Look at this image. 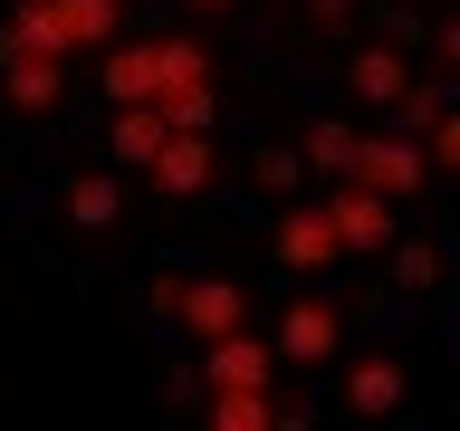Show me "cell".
Wrapping results in <instances>:
<instances>
[{
    "mask_svg": "<svg viewBox=\"0 0 460 431\" xmlns=\"http://www.w3.org/2000/svg\"><path fill=\"white\" fill-rule=\"evenodd\" d=\"M269 365H279V345L269 336H221V345H201V383H269Z\"/></svg>",
    "mask_w": 460,
    "mask_h": 431,
    "instance_id": "4fadbf2b",
    "label": "cell"
},
{
    "mask_svg": "<svg viewBox=\"0 0 460 431\" xmlns=\"http://www.w3.org/2000/svg\"><path fill=\"white\" fill-rule=\"evenodd\" d=\"M355 125H336V115H326V125H307V172H326V182H345V172H355Z\"/></svg>",
    "mask_w": 460,
    "mask_h": 431,
    "instance_id": "ac0fdd59",
    "label": "cell"
},
{
    "mask_svg": "<svg viewBox=\"0 0 460 431\" xmlns=\"http://www.w3.org/2000/svg\"><path fill=\"white\" fill-rule=\"evenodd\" d=\"M125 39V0H10L0 10V57L49 48V57H96Z\"/></svg>",
    "mask_w": 460,
    "mask_h": 431,
    "instance_id": "6da1fadb",
    "label": "cell"
},
{
    "mask_svg": "<svg viewBox=\"0 0 460 431\" xmlns=\"http://www.w3.org/2000/svg\"><path fill=\"white\" fill-rule=\"evenodd\" d=\"M269 345H279L288 365H336V355H345V307H326V297H288Z\"/></svg>",
    "mask_w": 460,
    "mask_h": 431,
    "instance_id": "5b68a950",
    "label": "cell"
},
{
    "mask_svg": "<svg viewBox=\"0 0 460 431\" xmlns=\"http://www.w3.org/2000/svg\"><path fill=\"white\" fill-rule=\"evenodd\" d=\"M269 259H279V268H297V278H307V268H336V259H345L336 211H326V201H288L279 230H269Z\"/></svg>",
    "mask_w": 460,
    "mask_h": 431,
    "instance_id": "277c9868",
    "label": "cell"
},
{
    "mask_svg": "<svg viewBox=\"0 0 460 431\" xmlns=\"http://www.w3.org/2000/svg\"><path fill=\"white\" fill-rule=\"evenodd\" d=\"M431 57H441V67L460 77V20H441V29H431Z\"/></svg>",
    "mask_w": 460,
    "mask_h": 431,
    "instance_id": "603a6c76",
    "label": "cell"
},
{
    "mask_svg": "<svg viewBox=\"0 0 460 431\" xmlns=\"http://www.w3.org/2000/svg\"><path fill=\"white\" fill-rule=\"evenodd\" d=\"M164 135H172V125H164V106H115V125H106V144H115V163H154V154H164Z\"/></svg>",
    "mask_w": 460,
    "mask_h": 431,
    "instance_id": "2e32d148",
    "label": "cell"
},
{
    "mask_svg": "<svg viewBox=\"0 0 460 431\" xmlns=\"http://www.w3.org/2000/svg\"><path fill=\"white\" fill-rule=\"evenodd\" d=\"M67 67H77V57L10 48V57H0V106H10V115H29V125H49V115L67 106Z\"/></svg>",
    "mask_w": 460,
    "mask_h": 431,
    "instance_id": "3957f363",
    "label": "cell"
},
{
    "mask_svg": "<svg viewBox=\"0 0 460 431\" xmlns=\"http://www.w3.org/2000/svg\"><path fill=\"white\" fill-rule=\"evenodd\" d=\"M154 192L164 201H201L211 192V135H164V154H154Z\"/></svg>",
    "mask_w": 460,
    "mask_h": 431,
    "instance_id": "7c38bea8",
    "label": "cell"
},
{
    "mask_svg": "<svg viewBox=\"0 0 460 431\" xmlns=\"http://www.w3.org/2000/svg\"><path fill=\"white\" fill-rule=\"evenodd\" d=\"M154 106H164V125H172V135H211L221 96H211V48H201L192 29L154 39Z\"/></svg>",
    "mask_w": 460,
    "mask_h": 431,
    "instance_id": "7a4b0ae2",
    "label": "cell"
},
{
    "mask_svg": "<svg viewBox=\"0 0 460 431\" xmlns=\"http://www.w3.org/2000/svg\"><path fill=\"white\" fill-rule=\"evenodd\" d=\"M96 96H106V106H154V39L96 48Z\"/></svg>",
    "mask_w": 460,
    "mask_h": 431,
    "instance_id": "8fae6325",
    "label": "cell"
},
{
    "mask_svg": "<svg viewBox=\"0 0 460 431\" xmlns=\"http://www.w3.org/2000/svg\"><path fill=\"white\" fill-rule=\"evenodd\" d=\"M345 412H365V422L402 412V365L394 355H355V365H345Z\"/></svg>",
    "mask_w": 460,
    "mask_h": 431,
    "instance_id": "5bb4252c",
    "label": "cell"
},
{
    "mask_svg": "<svg viewBox=\"0 0 460 431\" xmlns=\"http://www.w3.org/2000/svg\"><path fill=\"white\" fill-rule=\"evenodd\" d=\"M355 20V0H307V29H345Z\"/></svg>",
    "mask_w": 460,
    "mask_h": 431,
    "instance_id": "7402d4cb",
    "label": "cell"
},
{
    "mask_svg": "<svg viewBox=\"0 0 460 431\" xmlns=\"http://www.w3.org/2000/svg\"><path fill=\"white\" fill-rule=\"evenodd\" d=\"M201 422H211V431H297L307 412H297V402H279L269 383H211Z\"/></svg>",
    "mask_w": 460,
    "mask_h": 431,
    "instance_id": "ba28073f",
    "label": "cell"
},
{
    "mask_svg": "<svg viewBox=\"0 0 460 431\" xmlns=\"http://www.w3.org/2000/svg\"><path fill=\"white\" fill-rule=\"evenodd\" d=\"M172 326H182L192 345L240 336V326H250V287H240V278H192V287H182V316H172Z\"/></svg>",
    "mask_w": 460,
    "mask_h": 431,
    "instance_id": "52a82bcc",
    "label": "cell"
},
{
    "mask_svg": "<svg viewBox=\"0 0 460 431\" xmlns=\"http://www.w3.org/2000/svg\"><path fill=\"white\" fill-rule=\"evenodd\" d=\"M394 287L402 297H431L441 287V240H394Z\"/></svg>",
    "mask_w": 460,
    "mask_h": 431,
    "instance_id": "d6986e66",
    "label": "cell"
},
{
    "mask_svg": "<svg viewBox=\"0 0 460 431\" xmlns=\"http://www.w3.org/2000/svg\"><path fill=\"white\" fill-rule=\"evenodd\" d=\"M182 10H240V0H182Z\"/></svg>",
    "mask_w": 460,
    "mask_h": 431,
    "instance_id": "cb8c5ba5",
    "label": "cell"
},
{
    "mask_svg": "<svg viewBox=\"0 0 460 431\" xmlns=\"http://www.w3.org/2000/svg\"><path fill=\"white\" fill-rule=\"evenodd\" d=\"M115 211H125V182H115V172H67V182H58V221L106 230Z\"/></svg>",
    "mask_w": 460,
    "mask_h": 431,
    "instance_id": "9a60e30c",
    "label": "cell"
},
{
    "mask_svg": "<svg viewBox=\"0 0 460 431\" xmlns=\"http://www.w3.org/2000/svg\"><path fill=\"white\" fill-rule=\"evenodd\" d=\"M412 86H422V77H412L402 39H374V48H355V57H345V96H365V106H384V115H394Z\"/></svg>",
    "mask_w": 460,
    "mask_h": 431,
    "instance_id": "30bf717a",
    "label": "cell"
},
{
    "mask_svg": "<svg viewBox=\"0 0 460 431\" xmlns=\"http://www.w3.org/2000/svg\"><path fill=\"white\" fill-rule=\"evenodd\" d=\"M182 287H192L182 268H154V278H144V307H154V316L172 326V316H182Z\"/></svg>",
    "mask_w": 460,
    "mask_h": 431,
    "instance_id": "44dd1931",
    "label": "cell"
},
{
    "mask_svg": "<svg viewBox=\"0 0 460 431\" xmlns=\"http://www.w3.org/2000/svg\"><path fill=\"white\" fill-rule=\"evenodd\" d=\"M422 154H431V172H460V106H441L422 125Z\"/></svg>",
    "mask_w": 460,
    "mask_h": 431,
    "instance_id": "ffe728a7",
    "label": "cell"
},
{
    "mask_svg": "<svg viewBox=\"0 0 460 431\" xmlns=\"http://www.w3.org/2000/svg\"><path fill=\"white\" fill-rule=\"evenodd\" d=\"M250 182L269 201H297V182H307V154H297V144H259L250 154Z\"/></svg>",
    "mask_w": 460,
    "mask_h": 431,
    "instance_id": "e0dca14e",
    "label": "cell"
},
{
    "mask_svg": "<svg viewBox=\"0 0 460 431\" xmlns=\"http://www.w3.org/2000/svg\"><path fill=\"white\" fill-rule=\"evenodd\" d=\"M326 211H336L345 250H394V192H374V182H326Z\"/></svg>",
    "mask_w": 460,
    "mask_h": 431,
    "instance_id": "9c48e42d",
    "label": "cell"
},
{
    "mask_svg": "<svg viewBox=\"0 0 460 431\" xmlns=\"http://www.w3.org/2000/svg\"><path fill=\"white\" fill-rule=\"evenodd\" d=\"M355 182H374V192L412 201V192L431 182V154H422V135H365V144H355Z\"/></svg>",
    "mask_w": 460,
    "mask_h": 431,
    "instance_id": "8992f818",
    "label": "cell"
}]
</instances>
